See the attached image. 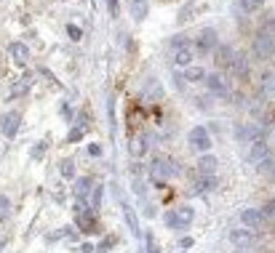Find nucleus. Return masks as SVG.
Wrapping results in <instances>:
<instances>
[{
    "instance_id": "nucleus-12",
    "label": "nucleus",
    "mask_w": 275,
    "mask_h": 253,
    "mask_svg": "<svg viewBox=\"0 0 275 253\" xmlns=\"http://www.w3.org/2000/svg\"><path fill=\"white\" fill-rule=\"evenodd\" d=\"M267 157H272V155H270V144L264 142V139H259V142L251 144V149H249V160H251L254 165H259L262 160H267Z\"/></svg>"
},
{
    "instance_id": "nucleus-23",
    "label": "nucleus",
    "mask_w": 275,
    "mask_h": 253,
    "mask_svg": "<svg viewBox=\"0 0 275 253\" xmlns=\"http://www.w3.org/2000/svg\"><path fill=\"white\" fill-rule=\"evenodd\" d=\"M257 171L262 176H267V179H275V157H267V160H262L257 165Z\"/></svg>"
},
{
    "instance_id": "nucleus-25",
    "label": "nucleus",
    "mask_w": 275,
    "mask_h": 253,
    "mask_svg": "<svg viewBox=\"0 0 275 253\" xmlns=\"http://www.w3.org/2000/svg\"><path fill=\"white\" fill-rule=\"evenodd\" d=\"M59 173L64 176V179H75V163L72 160H62L59 163Z\"/></svg>"
},
{
    "instance_id": "nucleus-21",
    "label": "nucleus",
    "mask_w": 275,
    "mask_h": 253,
    "mask_svg": "<svg viewBox=\"0 0 275 253\" xmlns=\"http://www.w3.org/2000/svg\"><path fill=\"white\" fill-rule=\"evenodd\" d=\"M206 78H208V72L203 67H193V64H190L187 72H185V80L187 83H206Z\"/></svg>"
},
{
    "instance_id": "nucleus-39",
    "label": "nucleus",
    "mask_w": 275,
    "mask_h": 253,
    "mask_svg": "<svg viewBox=\"0 0 275 253\" xmlns=\"http://www.w3.org/2000/svg\"><path fill=\"white\" fill-rule=\"evenodd\" d=\"M193 245H195L193 237H182V240H179V248H193Z\"/></svg>"
},
{
    "instance_id": "nucleus-11",
    "label": "nucleus",
    "mask_w": 275,
    "mask_h": 253,
    "mask_svg": "<svg viewBox=\"0 0 275 253\" xmlns=\"http://www.w3.org/2000/svg\"><path fill=\"white\" fill-rule=\"evenodd\" d=\"M233 59H235V48H233V45H216V51H214L216 67H219V70H230Z\"/></svg>"
},
{
    "instance_id": "nucleus-30",
    "label": "nucleus",
    "mask_w": 275,
    "mask_h": 253,
    "mask_svg": "<svg viewBox=\"0 0 275 253\" xmlns=\"http://www.w3.org/2000/svg\"><path fill=\"white\" fill-rule=\"evenodd\" d=\"M83 134H86V131H83V128H78V125H75V128L70 131V134H67V142H70V144H78V142H80V139H83Z\"/></svg>"
},
{
    "instance_id": "nucleus-3",
    "label": "nucleus",
    "mask_w": 275,
    "mask_h": 253,
    "mask_svg": "<svg viewBox=\"0 0 275 253\" xmlns=\"http://www.w3.org/2000/svg\"><path fill=\"white\" fill-rule=\"evenodd\" d=\"M187 142H190V147H193L195 152H201V155H208V152H211V147H214L211 134H208L206 125H195V128L187 134Z\"/></svg>"
},
{
    "instance_id": "nucleus-41",
    "label": "nucleus",
    "mask_w": 275,
    "mask_h": 253,
    "mask_svg": "<svg viewBox=\"0 0 275 253\" xmlns=\"http://www.w3.org/2000/svg\"><path fill=\"white\" fill-rule=\"evenodd\" d=\"M272 232H275V219H272Z\"/></svg>"
},
{
    "instance_id": "nucleus-5",
    "label": "nucleus",
    "mask_w": 275,
    "mask_h": 253,
    "mask_svg": "<svg viewBox=\"0 0 275 253\" xmlns=\"http://www.w3.org/2000/svg\"><path fill=\"white\" fill-rule=\"evenodd\" d=\"M75 224H78V229L83 232V235H94V232H99L97 211H91V208L75 211Z\"/></svg>"
},
{
    "instance_id": "nucleus-29",
    "label": "nucleus",
    "mask_w": 275,
    "mask_h": 253,
    "mask_svg": "<svg viewBox=\"0 0 275 253\" xmlns=\"http://www.w3.org/2000/svg\"><path fill=\"white\" fill-rule=\"evenodd\" d=\"M145 245H147V253H160L158 242H155V237H153V232H147V235H145Z\"/></svg>"
},
{
    "instance_id": "nucleus-8",
    "label": "nucleus",
    "mask_w": 275,
    "mask_h": 253,
    "mask_svg": "<svg viewBox=\"0 0 275 253\" xmlns=\"http://www.w3.org/2000/svg\"><path fill=\"white\" fill-rule=\"evenodd\" d=\"M264 221H267V216H264L262 208H246L241 213V224H243L246 229H259Z\"/></svg>"
},
{
    "instance_id": "nucleus-19",
    "label": "nucleus",
    "mask_w": 275,
    "mask_h": 253,
    "mask_svg": "<svg viewBox=\"0 0 275 253\" xmlns=\"http://www.w3.org/2000/svg\"><path fill=\"white\" fill-rule=\"evenodd\" d=\"M123 216H126V224L131 227V232H134L136 237H142V229H139V219H136V211L131 208L128 203H123Z\"/></svg>"
},
{
    "instance_id": "nucleus-28",
    "label": "nucleus",
    "mask_w": 275,
    "mask_h": 253,
    "mask_svg": "<svg viewBox=\"0 0 275 253\" xmlns=\"http://www.w3.org/2000/svg\"><path fill=\"white\" fill-rule=\"evenodd\" d=\"M67 35H70V40H75V43L83 40V30L78 24H67Z\"/></svg>"
},
{
    "instance_id": "nucleus-38",
    "label": "nucleus",
    "mask_w": 275,
    "mask_h": 253,
    "mask_svg": "<svg viewBox=\"0 0 275 253\" xmlns=\"http://www.w3.org/2000/svg\"><path fill=\"white\" fill-rule=\"evenodd\" d=\"M78 250H80V253H94V250H97V245H94V242H80Z\"/></svg>"
},
{
    "instance_id": "nucleus-32",
    "label": "nucleus",
    "mask_w": 275,
    "mask_h": 253,
    "mask_svg": "<svg viewBox=\"0 0 275 253\" xmlns=\"http://www.w3.org/2000/svg\"><path fill=\"white\" fill-rule=\"evenodd\" d=\"M30 155H32V160H40V157L45 155V142H37V144L32 147V152H30Z\"/></svg>"
},
{
    "instance_id": "nucleus-14",
    "label": "nucleus",
    "mask_w": 275,
    "mask_h": 253,
    "mask_svg": "<svg viewBox=\"0 0 275 253\" xmlns=\"http://www.w3.org/2000/svg\"><path fill=\"white\" fill-rule=\"evenodd\" d=\"M72 192H75V198H78L80 203H88L91 192H94V184H91V179H88V176H80V179H75Z\"/></svg>"
},
{
    "instance_id": "nucleus-34",
    "label": "nucleus",
    "mask_w": 275,
    "mask_h": 253,
    "mask_svg": "<svg viewBox=\"0 0 275 253\" xmlns=\"http://www.w3.org/2000/svg\"><path fill=\"white\" fill-rule=\"evenodd\" d=\"M187 43H190V40H187L185 35H174V37H171V51L179 48V45H187Z\"/></svg>"
},
{
    "instance_id": "nucleus-1",
    "label": "nucleus",
    "mask_w": 275,
    "mask_h": 253,
    "mask_svg": "<svg viewBox=\"0 0 275 253\" xmlns=\"http://www.w3.org/2000/svg\"><path fill=\"white\" fill-rule=\"evenodd\" d=\"M147 173H150V181H153L155 186H163L166 179H174V176L179 173V163L171 160L168 155H155L150 168H147Z\"/></svg>"
},
{
    "instance_id": "nucleus-4",
    "label": "nucleus",
    "mask_w": 275,
    "mask_h": 253,
    "mask_svg": "<svg viewBox=\"0 0 275 253\" xmlns=\"http://www.w3.org/2000/svg\"><path fill=\"white\" fill-rule=\"evenodd\" d=\"M216 37H219V35H216V30L206 27V30L195 37V43H193V45H195V53H198V56H208V53H214V51H216V45H219V40H216Z\"/></svg>"
},
{
    "instance_id": "nucleus-37",
    "label": "nucleus",
    "mask_w": 275,
    "mask_h": 253,
    "mask_svg": "<svg viewBox=\"0 0 275 253\" xmlns=\"http://www.w3.org/2000/svg\"><path fill=\"white\" fill-rule=\"evenodd\" d=\"M262 211H264V216H267V219H275V200H270Z\"/></svg>"
},
{
    "instance_id": "nucleus-17",
    "label": "nucleus",
    "mask_w": 275,
    "mask_h": 253,
    "mask_svg": "<svg viewBox=\"0 0 275 253\" xmlns=\"http://www.w3.org/2000/svg\"><path fill=\"white\" fill-rule=\"evenodd\" d=\"M8 53H11V59L16 64H27V59H30V48L24 43H11L8 45Z\"/></svg>"
},
{
    "instance_id": "nucleus-2",
    "label": "nucleus",
    "mask_w": 275,
    "mask_h": 253,
    "mask_svg": "<svg viewBox=\"0 0 275 253\" xmlns=\"http://www.w3.org/2000/svg\"><path fill=\"white\" fill-rule=\"evenodd\" d=\"M166 227L174 229V232H182V229H190V224L195 221V208L193 205H179V208L168 211L166 213Z\"/></svg>"
},
{
    "instance_id": "nucleus-9",
    "label": "nucleus",
    "mask_w": 275,
    "mask_h": 253,
    "mask_svg": "<svg viewBox=\"0 0 275 253\" xmlns=\"http://www.w3.org/2000/svg\"><path fill=\"white\" fill-rule=\"evenodd\" d=\"M216 176H201L198 173L195 179H193V186H190V195H208V192H214L216 189Z\"/></svg>"
},
{
    "instance_id": "nucleus-33",
    "label": "nucleus",
    "mask_w": 275,
    "mask_h": 253,
    "mask_svg": "<svg viewBox=\"0 0 275 253\" xmlns=\"http://www.w3.org/2000/svg\"><path fill=\"white\" fill-rule=\"evenodd\" d=\"M112 245H115V237H104V240L99 242V245H97V253H107Z\"/></svg>"
},
{
    "instance_id": "nucleus-15",
    "label": "nucleus",
    "mask_w": 275,
    "mask_h": 253,
    "mask_svg": "<svg viewBox=\"0 0 275 253\" xmlns=\"http://www.w3.org/2000/svg\"><path fill=\"white\" fill-rule=\"evenodd\" d=\"M216 165H219V160L214 155H201V160L195 163V171L201 176H216Z\"/></svg>"
},
{
    "instance_id": "nucleus-26",
    "label": "nucleus",
    "mask_w": 275,
    "mask_h": 253,
    "mask_svg": "<svg viewBox=\"0 0 275 253\" xmlns=\"http://www.w3.org/2000/svg\"><path fill=\"white\" fill-rule=\"evenodd\" d=\"M262 3H264V0H241V11L254 14V11H259V8H262Z\"/></svg>"
},
{
    "instance_id": "nucleus-6",
    "label": "nucleus",
    "mask_w": 275,
    "mask_h": 253,
    "mask_svg": "<svg viewBox=\"0 0 275 253\" xmlns=\"http://www.w3.org/2000/svg\"><path fill=\"white\" fill-rule=\"evenodd\" d=\"M235 139H238L241 144H254V142H259V139H264V134H262V128H257L254 123H241V125H235Z\"/></svg>"
},
{
    "instance_id": "nucleus-35",
    "label": "nucleus",
    "mask_w": 275,
    "mask_h": 253,
    "mask_svg": "<svg viewBox=\"0 0 275 253\" xmlns=\"http://www.w3.org/2000/svg\"><path fill=\"white\" fill-rule=\"evenodd\" d=\"M107 11H110V16H118L120 14V3L118 0H107Z\"/></svg>"
},
{
    "instance_id": "nucleus-31",
    "label": "nucleus",
    "mask_w": 275,
    "mask_h": 253,
    "mask_svg": "<svg viewBox=\"0 0 275 253\" xmlns=\"http://www.w3.org/2000/svg\"><path fill=\"white\" fill-rule=\"evenodd\" d=\"M8 211H11V203H8L6 195H0V224H3V219L8 216Z\"/></svg>"
},
{
    "instance_id": "nucleus-10",
    "label": "nucleus",
    "mask_w": 275,
    "mask_h": 253,
    "mask_svg": "<svg viewBox=\"0 0 275 253\" xmlns=\"http://www.w3.org/2000/svg\"><path fill=\"white\" fill-rule=\"evenodd\" d=\"M195 45L187 43V45H179V48H174V64L176 67H190V64L195 61Z\"/></svg>"
},
{
    "instance_id": "nucleus-24",
    "label": "nucleus",
    "mask_w": 275,
    "mask_h": 253,
    "mask_svg": "<svg viewBox=\"0 0 275 253\" xmlns=\"http://www.w3.org/2000/svg\"><path fill=\"white\" fill-rule=\"evenodd\" d=\"M102 198H104V184H97L91 192V211H99L102 208Z\"/></svg>"
},
{
    "instance_id": "nucleus-22",
    "label": "nucleus",
    "mask_w": 275,
    "mask_h": 253,
    "mask_svg": "<svg viewBox=\"0 0 275 253\" xmlns=\"http://www.w3.org/2000/svg\"><path fill=\"white\" fill-rule=\"evenodd\" d=\"M131 3V16L136 19V22H145V16H147V3L150 0H128Z\"/></svg>"
},
{
    "instance_id": "nucleus-13",
    "label": "nucleus",
    "mask_w": 275,
    "mask_h": 253,
    "mask_svg": "<svg viewBox=\"0 0 275 253\" xmlns=\"http://www.w3.org/2000/svg\"><path fill=\"white\" fill-rule=\"evenodd\" d=\"M254 240H257V237H254V229H233L230 232V242H233V245H238V248H251L254 245Z\"/></svg>"
},
{
    "instance_id": "nucleus-16",
    "label": "nucleus",
    "mask_w": 275,
    "mask_h": 253,
    "mask_svg": "<svg viewBox=\"0 0 275 253\" xmlns=\"http://www.w3.org/2000/svg\"><path fill=\"white\" fill-rule=\"evenodd\" d=\"M19 125H22V115H19V112H8L3 117V134L8 139H14L19 134Z\"/></svg>"
},
{
    "instance_id": "nucleus-20",
    "label": "nucleus",
    "mask_w": 275,
    "mask_h": 253,
    "mask_svg": "<svg viewBox=\"0 0 275 253\" xmlns=\"http://www.w3.org/2000/svg\"><path fill=\"white\" fill-rule=\"evenodd\" d=\"M230 72L238 75V78H246V72H249V61H246L243 53H235V59H233V64H230Z\"/></svg>"
},
{
    "instance_id": "nucleus-18",
    "label": "nucleus",
    "mask_w": 275,
    "mask_h": 253,
    "mask_svg": "<svg viewBox=\"0 0 275 253\" xmlns=\"http://www.w3.org/2000/svg\"><path fill=\"white\" fill-rule=\"evenodd\" d=\"M128 155H131V157H145V155H147V136H145V134H139L136 139H131Z\"/></svg>"
},
{
    "instance_id": "nucleus-36",
    "label": "nucleus",
    "mask_w": 275,
    "mask_h": 253,
    "mask_svg": "<svg viewBox=\"0 0 275 253\" xmlns=\"http://www.w3.org/2000/svg\"><path fill=\"white\" fill-rule=\"evenodd\" d=\"M62 117L67 120V123H72V120H75V112H72L70 104H64V107H62Z\"/></svg>"
},
{
    "instance_id": "nucleus-27",
    "label": "nucleus",
    "mask_w": 275,
    "mask_h": 253,
    "mask_svg": "<svg viewBox=\"0 0 275 253\" xmlns=\"http://www.w3.org/2000/svg\"><path fill=\"white\" fill-rule=\"evenodd\" d=\"M262 88L267 91V93H272V91H275V72H267V75L262 78Z\"/></svg>"
},
{
    "instance_id": "nucleus-40",
    "label": "nucleus",
    "mask_w": 275,
    "mask_h": 253,
    "mask_svg": "<svg viewBox=\"0 0 275 253\" xmlns=\"http://www.w3.org/2000/svg\"><path fill=\"white\" fill-rule=\"evenodd\" d=\"M88 155H94V157H102V147H99V144H91V147H88Z\"/></svg>"
},
{
    "instance_id": "nucleus-7",
    "label": "nucleus",
    "mask_w": 275,
    "mask_h": 253,
    "mask_svg": "<svg viewBox=\"0 0 275 253\" xmlns=\"http://www.w3.org/2000/svg\"><path fill=\"white\" fill-rule=\"evenodd\" d=\"M206 88L216 99H230V86H227V80L222 78V75H216V72L206 78Z\"/></svg>"
}]
</instances>
